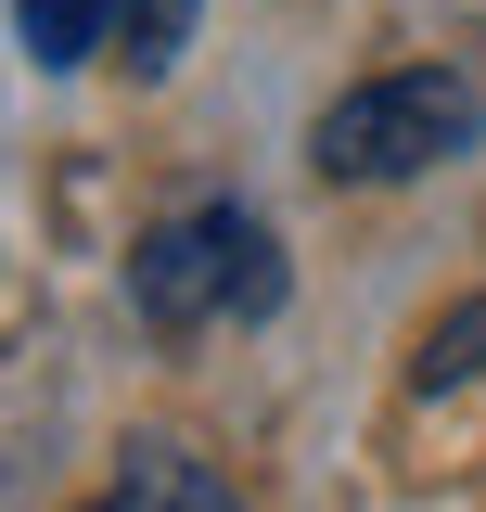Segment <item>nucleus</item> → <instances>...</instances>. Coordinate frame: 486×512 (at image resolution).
<instances>
[{
    "instance_id": "nucleus-1",
    "label": "nucleus",
    "mask_w": 486,
    "mask_h": 512,
    "mask_svg": "<svg viewBox=\"0 0 486 512\" xmlns=\"http://www.w3.org/2000/svg\"><path fill=\"white\" fill-rule=\"evenodd\" d=\"M474 141H486V77H474V64H397V77H359V90H333L320 128H307L320 180H423V167L474 154Z\"/></svg>"
},
{
    "instance_id": "nucleus-2",
    "label": "nucleus",
    "mask_w": 486,
    "mask_h": 512,
    "mask_svg": "<svg viewBox=\"0 0 486 512\" xmlns=\"http://www.w3.org/2000/svg\"><path fill=\"white\" fill-rule=\"evenodd\" d=\"M128 308L141 333H205V320H269L282 308V244H269V218L256 205H192L167 231H141L128 244Z\"/></svg>"
},
{
    "instance_id": "nucleus-3",
    "label": "nucleus",
    "mask_w": 486,
    "mask_h": 512,
    "mask_svg": "<svg viewBox=\"0 0 486 512\" xmlns=\"http://www.w3.org/2000/svg\"><path fill=\"white\" fill-rule=\"evenodd\" d=\"M103 500H116V512H243L231 474H218L205 448H180V436H128V461H116Z\"/></svg>"
},
{
    "instance_id": "nucleus-4",
    "label": "nucleus",
    "mask_w": 486,
    "mask_h": 512,
    "mask_svg": "<svg viewBox=\"0 0 486 512\" xmlns=\"http://www.w3.org/2000/svg\"><path fill=\"white\" fill-rule=\"evenodd\" d=\"M13 39H26V64H90L116 52V0H13Z\"/></svg>"
},
{
    "instance_id": "nucleus-5",
    "label": "nucleus",
    "mask_w": 486,
    "mask_h": 512,
    "mask_svg": "<svg viewBox=\"0 0 486 512\" xmlns=\"http://www.w3.org/2000/svg\"><path fill=\"white\" fill-rule=\"evenodd\" d=\"M192 52V0H116V64L128 77H167Z\"/></svg>"
},
{
    "instance_id": "nucleus-6",
    "label": "nucleus",
    "mask_w": 486,
    "mask_h": 512,
    "mask_svg": "<svg viewBox=\"0 0 486 512\" xmlns=\"http://www.w3.org/2000/svg\"><path fill=\"white\" fill-rule=\"evenodd\" d=\"M448 384H486V295H474V308H448V320H435V346H423V397H448Z\"/></svg>"
},
{
    "instance_id": "nucleus-7",
    "label": "nucleus",
    "mask_w": 486,
    "mask_h": 512,
    "mask_svg": "<svg viewBox=\"0 0 486 512\" xmlns=\"http://www.w3.org/2000/svg\"><path fill=\"white\" fill-rule=\"evenodd\" d=\"M90 512H116V500H90Z\"/></svg>"
}]
</instances>
